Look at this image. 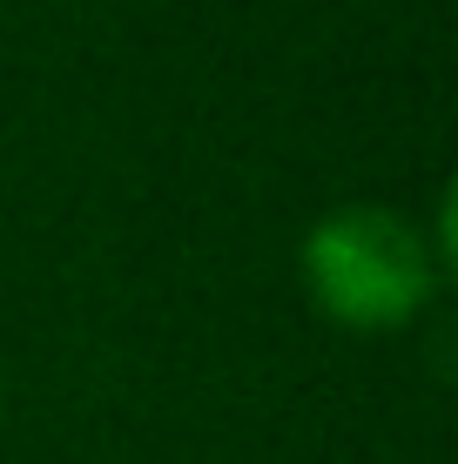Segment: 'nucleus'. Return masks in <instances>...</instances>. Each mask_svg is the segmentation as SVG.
<instances>
[{
  "instance_id": "f257e3e1",
  "label": "nucleus",
  "mask_w": 458,
  "mask_h": 464,
  "mask_svg": "<svg viewBox=\"0 0 458 464\" xmlns=\"http://www.w3.org/2000/svg\"><path fill=\"white\" fill-rule=\"evenodd\" d=\"M297 263H304L310 303L351 330L412 324L438 290V249L412 216L385 202H344L317 216L297 243Z\"/></svg>"
}]
</instances>
